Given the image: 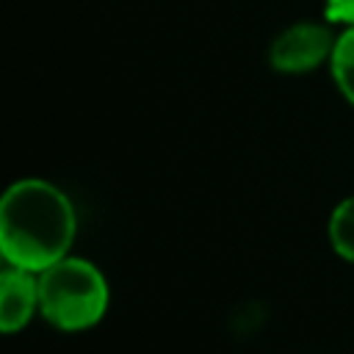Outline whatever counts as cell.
Masks as SVG:
<instances>
[{
    "mask_svg": "<svg viewBox=\"0 0 354 354\" xmlns=\"http://www.w3.org/2000/svg\"><path fill=\"white\" fill-rule=\"evenodd\" d=\"M77 218L69 196L47 180H17L0 202V249L6 263L44 271L69 254Z\"/></svg>",
    "mask_w": 354,
    "mask_h": 354,
    "instance_id": "1",
    "label": "cell"
},
{
    "mask_svg": "<svg viewBox=\"0 0 354 354\" xmlns=\"http://www.w3.org/2000/svg\"><path fill=\"white\" fill-rule=\"evenodd\" d=\"M39 279V313L61 332L94 326L108 310V282L102 271L83 257H61Z\"/></svg>",
    "mask_w": 354,
    "mask_h": 354,
    "instance_id": "2",
    "label": "cell"
},
{
    "mask_svg": "<svg viewBox=\"0 0 354 354\" xmlns=\"http://www.w3.org/2000/svg\"><path fill=\"white\" fill-rule=\"evenodd\" d=\"M335 39L337 36H332V30L324 22H296L271 41L268 61L277 72H310L332 58Z\"/></svg>",
    "mask_w": 354,
    "mask_h": 354,
    "instance_id": "3",
    "label": "cell"
},
{
    "mask_svg": "<svg viewBox=\"0 0 354 354\" xmlns=\"http://www.w3.org/2000/svg\"><path fill=\"white\" fill-rule=\"evenodd\" d=\"M39 310V279L36 271L6 263L0 274V329L6 335L19 332Z\"/></svg>",
    "mask_w": 354,
    "mask_h": 354,
    "instance_id": "4",
    "label": "cell"
},
{
    "mask_svg": "<svg viewBox=\"0 0 354 354\" xmlns=\"http://www.w3.org/2000/svg\"><path fill=\"white\" fill-rule=\"evenodd\" d=\"M329 66H332V77H335L340 94L354 105V25H346L337 33Z\"/></svg>",
    "mask_w": 354,
    "mask_h": 354,
    "instance_id": "5",
    "label": "cell"
},
{
    "mask_svg": "<svg viewBox=\"0 0 354 354\" xmlns=\"http://www.w3.org/2000/svg\"><path fill=\"white\" fill-rule=\"evenodd\" d=\"M326 232H329L332 249H335L340 257H346V260L354 263V194L346 196V199L332 210Z\"/></svg>",
    "mask_w": 354,
    "mask_h": 354,
    "instance_id": "6",
    "label": "cell"
},
{
    "mask_svg": "<svg viewBox=\"0 0 354 354\" xmlns=\"http://www.w3.org/2000/svg\"><path fill=\"white\" fill-rule=\"evenodd\" d=\"M324 14L335 25H354V0H324Z\"/></svg>",
    "mask_w": 354,
    "mask_h": 354,
    "instance_id": "7",
    "label": "cell"
}]
</instances>
